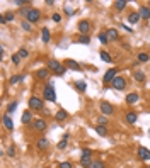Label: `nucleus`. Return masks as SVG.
I'll return each mask as SVG.
<instances>
[{
  "instance_id": "f257e3e1",
  "label": "nucleus",
  "mask_w": 150,
  "mask_h": 168,
  "mask_svg": "<svg viewBox=\"0 0 150 168\" xmlns=\"http://www.w3.org/2000/svg\"><path fill=\"white\" fill-rule=\"evenodd\" d=\"M92 151L89 149V148H84L82 149V160H80V165L84 168H91V165H92Z\"/></svg>"
},
{
  "instance_id": "f03ea898",
  "label": "nucleus",
  "mask_w": 150,
  "mask_h": 168,
  "mask_svg": "<svg viewBox=\"0 0 150 168\" xmlns=\"http://www.w3.org/2000/svg\"><path fill=\"white\" fill-rule=\"evenodd\" d=\"M43 97L48 102H56V94H55V88H53V85H46L43 90Z\"/></svg>"
},
{
  "instance_id": "7ed1b4c3",
  "label": "nucleus",
  "mask_w": 150,
  "mask_h": 168,
  "mask_svg": "<svg viewBox=\"0 0 150 168\" xmlns=\"http://www.w3.org/2000/svg\"><path fill=\"white\" fill-rule=\"evenodd\" d=\"M48 68L53 70L56 75H63V73H65V66H62V65H60V61H56V59H51V61H48Z\"/></svg>"
},
{
  "instance_id": "20e7f679",
  "label": "nucleus",
  "mask_w": 150,
  "mask_h": 168,
  "mask_svg": "<svg viewBox=\"0 0 150 168\" xmlns=\"http://www.w3.org/2000/svg\"><path fill=\"white\" fill-rule=\"evenodd\" d=\"M118 77V68H111V70H107L106 75H104V78H102V82L104 83H112V80Z\"/></svg>"
},
{
  "instance_id": "39448f33",
  "label": "nucleus",
  "mask_w": 150,
  "mask_h": 168,
  "mask_svg": "<svg viewBox=\"0 0 150 168\" xmlns=\"http://www.w3.org/2000/svg\"><path fill=\"white\" fill-rule=\"evenodd\" d=\"M29 109L31 110H41L43 109V100L39 97H31L29 99Z\"/></svg>"
},
{
  "instance_id": "423d86ee",
  "label": "nucleus",
  "mask_w": 150,
  "mask_h": 168,
  "mask_svg": "<svg viewBox=\"0 0 150 168\" xmlns=\"http://www.w3.org/2000/svg\"><path fill=\"white\" fill-rule=\"evenodd\" d=\"M39 17H41V12L38 10V9H31L29 14H27V17H26V21L31 22V24H34V22L39 21Z\"/></svg>"
},
{
  "instance_id": "0eeeda50",
  "label": "nucleus",
  "mask_w": 150,
  "mask_h": 168,
  "mask_svg": "<svg viewBox=\"0 0 150 168\" xmlns=\"http://www.w3.org/2000/svg\"><path fill=\"white\" fill-rule=\"evenodd\" d=\"M124 87H126V80L123 77H116L112 80V88L114 90H124Z\"/></svg>"
},
{
  "instance_id": "6e6552de",
  "label": "nucleus",
  "mask_w": 150,
  "mask_h": 168,
  "mask_svg": "<svg viewBox=\"0 0 150 168\" xmlns=\"http://www.w3.org/2000/svg\"><path fill=\"white\" fill-rule=\"evenodd\" d=\"M101 112L104 116H111L112 112H114V107L109 102H101Z\"/></svg>"
},
{
  "instance_id": "1a4fd4ad",
  "label": "nucleus",
  "mask_w": 150,
  "mask_h": 168,
  "mask_svg": "<svg viewBox=\"0 0 150 168\" xmlns=\"http://www.w3.org/2000/svg\"><path fill=\"white\" fill-rule=\"evenodd\" d=\"M79 31H80V34L87 36V32L91 31V24H89V21H80L79 22Z\"/></svg>"
},
{
  "instance_id": "9d476101",
  "label": "nucleus",
  "mask_w": 150,
  "mask_h": 168,
  "mask_svg": "<svg viewBox=\"0 0 150 168\" xmlns=\"http://www.w3.org/2000/svg\"><path fill=\"white\" fill-rule=\"evenodd\" d=\"M138 158H140V160H143V161L150 160V149H147V148H143V146H140L138 148Z\"/></svg>"
},
{
  "instance_id": "9b49d317",
  "label": "nucleus",
  "mask_w": 150,
  "mask_h": 168,
  "mask_svg": "<svg viewBox=\"0 0 150 168\" xmlns=\"http://www.w3.org/2000/svg\"><path fill=\"white\" fill-rule=\"evenodd\" d=\"M32 127L38 129V131H44V129H46V121H43V119H36V121H32Z\"/></svg>"
},
{
  "instance_id": "f8f14e48",
  "label": "nucleus",
  "mask_w": 150,
  "mask_h": 168,
  "mask_svg": "<svg viewBox=\"0 0 150 168\" xmlns=\"http://www.w3.org/2000/svg\"><path fill=\"white\" fill-rule=\"evenodd\" d=\"M138 94L136 92H131V94H128L126 95V104H130V105H133V104H136L138 102Z\"/></svg>"
},
{
  "instance_id": "ddd939ff",
  "label": "nucleus",
  "mask_w": 150,
  "mask_h": 168,
  "mask_svg": "<svg viewBox=\"0 0 150 168\" xmlns=\"http://www.w3.org/2000/svg\"><path fill=\"white\" fill-rule=\"evenodd\" d=\"M2 121H4V126H5L9 131H12V129H14V122H12V119H10V116H9V114H5Z\"/></svg>"
},
{
  "instance_id": "4468645a",
  "label": "nucleus",
  "mask_w": 150,
  "mask_h": 168,
  "mask_svg": "<svg viewBox=\"0 0 150 168\" xmlns=\"http://www.w3.org/2000/svg\"><path fill=\"white\" fill-rule=\"evenodd\" d=\"M10 21H14V14L12 12H5L4 16L0 17V24H7V22H10Z\"/></svg>"
},
{
  "instance_id": "2eb2a0df",
  "label": "nucleus",
  "mask_w": 150,
  "mask_h": 168,
  "mask_svg": "<svg viewBox=\"0 0 150 168\" xmlns=\"http://www.w3.org/2000/svg\"><path fill=\"white\" fill-rule=\"evenodd\" d=\"M124 119H126V122H128V124H135V122H136V119H138V116H136L135 112H126Z\"/></svg>"
},
{
  "instance_id": "dca6fc26",
  "label": "nucleus",
  "mask_w": 150,
  "mask_h": 168,
  "mask_svg": "<svg viewBox=\"0 0 150 168\" xmlns=\"http://www.w3.org/2000/svg\"><path fill=\"white\" fill-rule=\"evenodd\" d=\"M106 34H107V37H109V41H116V39L119 37V34H118L116 29H107Z\"/></svg>"
},
{
  "instance_id": "f3484780",
  "label": "nucleus",
  "mask_w": 150,
  "mask_h": 168,
  "mask_svg": "<svg viewBox=\"0 0 150 168\" xmlns=\"http://www.w3.org/2000/svg\"><path fill=\"white\" fill-rule=\"evenodd\" d=\"M67 66H68L70 70H75V71H80V65L77 63V61H74V59H67Z\"/></svg>"
},
{
  "instance_id": "a211bd4d",
  "label": "nucleus",
  "mask_w": 150,
  "mask_h": 168,
  "mask_svg": "<svg viewBox=\"0 0 150 168\" xmlns=\"http://www.w3.org/2000/svg\"><path fill=\"white\" fill-rule=\"evenodd\" d=\"M140 17H143V19H147V21H148L150 19V9L148 7H140Z\"/></svg>"
},
{
  "instance_id": "6ab92c4d",
  "label": "nucleus",
  "mask_w": 150,
  "mask_h": 168,
  "mask_svg": "<svg viewBox=\"0 0 150 168\" xmlns=\"http://www.w3.org/2000/svg\"><path fill=\"white\" fill-rule=\"evenodd\" d=\"M67 116H68V114H67V110L60 109L58 112L55 114V119H56V121H65V119H67Z\"/></svg>"
},
{
  "instance_id": "aec40b11",
  "label": "nucleus",
  "mask_w": 150,
  "mask_h": 168,
  "mask_svg": "<svg viewBox=\"0 0 150 168\" xmlns=\"http://www.w3.org/2000/svg\"><path fill=\"white\" fill-rule=\"evenodd\" d=\"M138 21H140V14L138 12H131V14L128 16V22L130 24H136Z\"/></svg>"
},
{
  "instance_id": "412c9836",
  "label": "nucleus",
  "mask_w": 150,
  "mask_h": 168,
  "mask_svg": "<svg viewBox=\"0 0 150 168\" xmlns=\"http://www.w3.org/2000/svg\"><path fill=\"white\" fill-rule=\"evenodd\" d=\"M21 121H22V124H29V122L32 121V114L27 110V112H24L22 114V117H21Z\"/></svg>"
},
{
  "instance_id": "4be33fe9",
  "label": "nucleus",
  "mask_w": 150,
  "mask_h": 168,
  "mask_svg": "<svg viewBox=\"0 0 150 168\" xmlns=\"http://www.w3.org/2000/svg\"><path fill=\"white\" fill-rule=\"evenodd\" d=\"M48 146H50V143H48V139H39L38 141V149H48Z\"/></svg>"
},
{
  "instance_id": "5701e85b",
  "label": "nucleus",
  "mask_w": 150,
  "mask_h": 168,
  "mask_svg": "<svg viewBox=\"0 0 150 168\" xmlns=\"http://www.w3.org/2000/svg\"><path fill=\"white\" fill-rule=\"evenodd\" d=\"M96 132L99 136H107V127L106 126H96Z\"/></svg>"
},
{
  "instance_id": "b1692460",
  "label": "nucleus",
  "mask_w": 150,
  "mask_h": 168,
  "mask_svg": "<svg viewBox=\"0 0 150 168\" xmlns=\"http://www.w3.org/2000/svg\"><path fill=\"white\" fill-rule=\"evenodd\" d=\"M126 4H128L126 0H116V2H114V7H116L118 10H123L124 7H126Z\"/></svg>"
},
{
  "instance_id": "393cba45",
  "label": "nucleus",
  "mask_w": 150,
  "mask_h": 168,
  "mask_svg": "<svg viewBox=\"0 0 150 168\" xmlns=\"http://www.w3.org/2000/svg\"><path fill=\"white\" fill-rule=\"evenodd\" d=\"M148 59H150V56L147 54V53H140L138 54V63H147Z\"/></svg>"
},
{
  "instance_id": "a878e982",
  "label": "nucleus",
  "mask_w": 150,
  "mask_h": 168,
  "mask_svg": "<svg viewBox=\"0 0 150 168\" xmlns=\"http://www.w3.org/2000/svg\"><path fill=\"white\" fill-rule=\"evenodd\" d=\"M133 77H135V80H136V82H140V83H143V82H145V75L142 73V71H135Z\"/></svg>"
},
{
  "instance_id": "bb28decb",
  "label": "nucleus",
  "mask_w": 150,
  "mask_h": 168,
  "mask_svg": "<svg viewBox=\"0 0 150 168\" xmlns=\"http://www.w3.org/2000/svg\"><path fill=\"white\" fill-rule=\"evenodd\" d=\"M38 78H48V70L46 68H41V70H38Z\"/></svg>"
},
{
  "instance_id": "cd10ccee",
  "label": "nucleus",
  "mask_w": 150,
  "mask_h": 168,
  "mask_svg": "<svg viewBox=\"0 0 150 168\" xmlns=\"http://www.w3.org/2000/svg\"><path fill=\"white\" fill-rule=\"evenodd\" d=\"M67 141H68V134H65L63 139L58 143V149H65V148H67Z\"/></svg>"
},
{
  "instance_id": "c85d7f7f",
  "label": "nucleus",
  "mask_w": 150,
  "mask_h": 168,
  "mask_svg": "<svg viewBox=\"0 0 150 168\" xmlns=\"http://www.w3.org/2000/svg\"><path fill=\"white\" fill-rule=\"evenodd\" d=\"M17 54H19V56H21L22 59H26L27 56H29V51H27L26 48H21V49H19V53H17Z\"/></svg>"
},
{
  "instance_id": "c756f323",
  "label": "nucleus",
  "mask_w": 150,
  "mask_h": 168,
  "mask_svg": "<svg viewBox=\"0 0 150 168\" xmlns=\"http://www.w3.org/2000/svg\"><path fill=\"white\" fill-rule=\"evenodd\" d=\"M75 87H77V90H79V92H86V88H87L86 82H77V83H75Z\"/></svg>"
},
{
  "instance_id": "7c9ffc66",
  "label": "nucleus",
  "mask_w": 150,
  "mask_h": 168,
  "mask_svg": "<svg viewBox=\"0 0 150 168\" xmlns=\"http://www.w3.org/2000/svg\"><path fill=\"white\" fill-rule=\"evenodd\" d=\"M91 168H106V167H104V163H102L101 160H94L92 165H91Z\"/></svg>"
},
{
  "instance_id": "2f4dec72",
  "label": "nucleus",
  "mask_w": 150,
  "mask_h": 168,
  "mask_svg": "<svg viewBox=\"0 0 150 168\" xmlns=\"http://www.w3.org/2000/svg\"><path fill=\"white\" fill-rule=\"evenodd\" d=\"M101 59L106 63H111V54H107L106 51H101Z\"/></svg>"
},
{
  "instance_id": "473e14b6",
  "label": "nucleus",
  "mask_w": 150,
  "mask_h": 168,
  "mask_svg": "<svg viewBox=\"0 0 150 168\" xmlns=\"http://www.w3.org/2000/svg\"><path fill=\"white\" fill-rule=\"evenodd\" d=\"M16 109H17V102H10V104L7 105V114H12Z\"/></svg>"
},
{
  "instance_id": "72a5a7b5",
  "label": "nucleus",
  "mask_w": 150,
  "mask_h": 168,
  "mask_svg": "<svg viewBox=\"0 0 150 168\" xmlns=\"http://www.w3.org/2000/svg\"><path fill=\"white\" fill-rule=\"evenodd\" d=\"M99 41H101L102 44H107V42H109V37H107L106 32H101V34H99Z\"/></svg>"
},
{
  "instance_id": "f704fd0d",
  "label": "nucleus",
  "mask_w": 150,
  "mask_h": 168,
  "mask_svg": "<svg viewBox=\"0 0 150 168\" xmlns=\"http://www.w3.org/2000/svg\"><path fill=\"white\" fill-rule=\"evenodd\" d=\"M21 80H24V75H16V77L10 78V85H16L17 82H21Z\"/></svg>"
},
{
  "instance_id": "c9c22d12",
  "label": "nucleus",
  "mask_w": 150,
  "mask_h": 168,
  "mask_svg": "<svg viewBox=\"0 0 150 168\" xmlns=\"http://www.w3.org/2000/svg\"><path fill=\"white\" fill-rule=\"evenodd\" d=\"M41 34H43V42H48L50 41V31L44 27L43 31H41Z\"/></svg>"
},
{
  "instance_id": "e433bc0d",
  "label": "nucleus",
  "mask_w": 150,
  "mask_h": 168,
  "mask_svg": "<svg viewBox=\"0 0 150 168\" xmlns=\"http://www.w3.org/2000/svg\"><path fill=\"white\" fill-rule=\"evenodd\" d=\"M21 56H19V54H12V61H14V65H19L21 63Z\"/></svg>"
},
{
  "instance_id": "4c0bfd02",
  "label": "nucleus",
  "mask_w": 150,
  "mask_h": 168,
  "mask_svg": "<svg viewBox=\"0 0 150 168\" xmlns=\"http://www.w3.org/2000/svg\"><path fill=\"white\" fill-rule=\"evenodd\" d=\"M22 29H26V31H31V22L22 21Z\"/></svg>"
},
{
  "instance_id": "58836bf2",
  "label": "nucleus",
  "mask_w": 150,
  "mask_h": 168,
  "mask_svg": "<svg viewBox=\"0 0 150 168\" xmlns=\"http://www.w3.org/2000/svg\"><path fill=\"white\" fill-rule=\"evenodd\" d=\"M58 168H72V163H68V161H62L58 165Z\"/></svg>"
},
{
  "instance_id": "ea45409f",
  "label": "nucleus",
  "mask_w": 150,
  "mask_h": 168,
  "mask_svg": "<svg viewBox=\"0 0 150 168\" xmlns=\"http://www.w3.org/2000/svg\"><path fill=\"white\" fill-rule=\"evenodd\" d=\"M106 124H107V117L106 116L99 117V126H106Z\"/></svg>"
},
{
  "instance_id": "a19ab883",
  "label": "nucleus",
  "mask_w": 150,
  "mask_h": 168,
  "mask_svg": "<svg viewBox=\"0 0 150 168\" xmlns=\"http://www.w3.org/2000/svg\"><path fill=\"white\" fill-rule=\"evenodd\" d=\"M80 42H82V44H89V42H91V39H89V36H82L80 37Z\"/></svg>"
},
{
  "instance_id": "79ce46f5",
  "label": "nucleus",
  "mask_w": 150,
  "mask_h": 168,
  "mask_svg": "<svg viewBox=\"0 0 150 168\" xmlns=\"http://www.w3.org/2000/svg\"><path fill=\"white\" fill-rule=\"evenodd\" d=\"M9 156H10V158H14V156H16V149H14V146H10V148H9Z\"/></svg>"
},
{
  "instance_id": "37998d69",
  "label": "nucleus",
  "mask_w": 150,
  "mask_h": 168,
  "mask_svg": "<svg viewBox=\"0 0 150 168\" xmlns=\"http://www.w3.org/2000/svg\"><path fill=\"white\" fill-rule=\"evenodd\" d=\"M14 4H16V5H26L27 2L26 0H14Z\"/></svg>"
},
{
  "instance_id": "c03bdc74",
  "label": "nucleus",
  "mask_w": 150,
  "mask_h": 168,
  "mask_svg": "<svg viewBox=\"0 0 150 168\" xmlns=\"http://www.w3.org/2000/svg\"><path fill=\"white\" fill-rule=\"evenodd\" d=\"M60 19H62V17H60V14H55V16H53V21L55 22H60Z\"/></svg>"
},
{
  "instance_id": "a18cd8bd",
  "label": "nucleus",
  "mask_w": 150,
  "mask_h": 168,
  "mask_svg": "<svg viewBox=\"0 0 150 168\" xmlns=\"http://www.w3.org/2000/svg\"><path fill=\"white\" fill-rule=\"evenodd\" d=\"M148 5H150V2H148Z\"/></svg>"
}]
</instances>
